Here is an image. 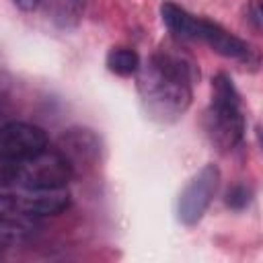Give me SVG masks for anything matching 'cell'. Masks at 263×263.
<instances>
[{
	"instance_id": "cell-8",
	"label": "cell",
	"mask_w": 263,
	"mask_h": 263,
	"mask_svg": "<svg viewBox=\"0 0 263 263\" xmlns=\"http://www.w3.org/2000/svg\"><path fill=\"white\" fill-rule=\"evenodd\" d=\"M62 156L70 162L72 171L84 166V164H92L99 156V138L90 132V129H68L62 134L60 144H58Z\"/></svg>"
},
{
	"instance_id": "cell-6",
	"label": "cell",
	"mask_w": 263,
	"mask_h": 263,
	"mask_svg": "<svg viewBox=\"0 0 263 263\" xmlns=\"http://www.w3.org/2000/svg\"><path fill=\"white\" fill-rule=\"evenodd\" d=\"M70 205V193L66 187L58 189H23V193L12 195V212L25 214L29 218L58 216Z\"/></svg>"
},
{
	"instance_id": "cell-14",
	"label": "cell",
	"mask_w": 263,
	"mask_h": 263,
	"mask_svg": "<svg viewBox=\"0 0 263 263\" xmlns=\"http://www.w3.org/2000/svg\"><path fill=\"white\" fill-rule=\"evenodd\" d=\"M247 18L253 23V27L255 29H259L261 27V6H259V2L255 0V2H251V6L247 8Z\"/></svg>"
},
{
	"instance_id": "cell-4",
	"label": "cell",
	"mask_w": 263,
	"mask_h": 263,
	"mask_svg": "<svg viewBox=\"0 0 263 263\" xmlns=\"http://www.w3.org/2000/svg\"><path fill=\"white\" fill-rule=\"evenodd\" d=\"M220 179L222 175L216 164H205L191 177V181L181 191L177 203V216L181 224L195 226L203 218L220 187Z\"/></svg>"
},
{
	"instance_id": "cell-10",
	"label": "cell",
	"mask_w": 263,
	"mask_h": 263,
	"mask_svg": "<svg viewBox=\"0 0 263 263\" xmlns=\"http://www.w3.org/2000/svg\"><path fill=\"white\" fill-rule=\"evenodd\" d=\"M160 18L162 23L166 25V29L181 37V39H191L193 35V25H195V16L189 14L183 6L171 2V0H164L160 4Z\"/></svg>"
},
{
	"instance_id": "cell-15",
	"label": "cell",
	"mask_w": 263,
	"mask_h": 263,
	"mask_svg": "<svg viewBox=\"0 0 263 263\" xmlns=\"http://www.w3.org/2000/svg\"><path fill=\"white\" fill-rule=\"evenodd\" d=\"M39 2H41V0H14V4H16L21 10H25V12L35 10V8L39 6Z\"/></svg>"
},
{
	"instance_id": "cell-2",
	"label": "cell",
	"mask_w": 263,
	"mask_h": 263,
	"mask_svg": "<svg viewBox=\"0 0 263 263\" xmlns=\"http://www.w3.org/2000/svg\"><path fill=\"white\" fill-rule=\"evenodd\" d=\"M205 132L212 144L222 152L236 148L245 136L240 95L232 78L224 72L216 74L212 80V103L205 111Z\"/></svg>"
},
{
	"instance_id": "cell-5",
	"label": "cell",
	"mask_w": 263,
	"mask_h": 263,
	"mask_svg": "<svg viewBox=\"0 0 263 263\" xmlns=\"http://www.w3.org/2000/svg\"><path fill=\"white\" fill-rule=\"evenodd\" d=\"M47 148V136L41 127L12 121L0 127V162L12 164L31 158Z\"/></svg>"
},
{
	"instance_id": "cell-11",
	"label": "cell",
	"mask_w": 263,
	"mask_h": 263,
	"mask_svg": "<svg viewBox=\"0 0 263 263\" xmlns=\"http://www.w3.org/2000/svg\"><path fill=\"white\" fill-rule=\"evenodd\" d=\"M109 72L117 74V76H132L140 70V55L136 49L132 47H113L109 53H107V60H105Z\"/></svg>"
},
{
	"instance_id": "cell-7",
	"label": "cell",
	"mask_w": 263,
	"mask_h": 263,
	"mask_svg": "<svg viewBox=\"0 0 263 263\" xmlns=\"http://www.w3.org/2000/svg\"><path fill=\"white\" fill-rule=\"evenodd\" d=\"M191 39L203 41L216 53H220L224 58H232V60H245L249 55V51H251L249 45L240 37H236L234 33L226 31L222 25H218V23H214L210 18H201V16H195Z\"/></svg>"
},
{
	"instance_id": "cell-12",
	"label": "cell",
	"mask_w": 263,
	"mask_h": 263,
	"mask_svg": "<svg viewBox=\"0 0 263 263\" xmlns=\"http://www.w3.org/2000/svg\"><path fill=\"white\" fill-rule=\"evenodd\" d=\"M84 10V0H53V18L60 27H74Z\"/></svg>"
},
{
	"instance_id": "cell-3",
	"label": "cell",
	"mask_w": 263,
	"mask_h": 263,
	"mask_svg": "<svg viewBox=\"0 0 263 263\" xmlns=\"http://www.w3.org/2000/svg\"><path fill=\"white\" fill-rule=\"evenodd\" d=\"M6 179L18 189H58L66 187L74 171L60 150H41L39 154L8 164Z\"/></svg>"
},
{
	"instance_id": "cell-9",
	"label": "cell",
	"mask_w": 263,
	"mask_h": 263,
	"mask_svg": "<svg viewBox=\"0 0 263 263\" xmlns=\"http://www.w3.org/2000/svg\"><path fill=\"white\" fill-rule=\"evenodd\" d=\"M37 230L39 226L33 222V218L18 212L8 214V210H0V249L27 242Z\"/></svg>"
},
{
	"instance_id": "cell-1",
	"label": "cell",
	"mask_w": 263,
	"mask_h": 263,
	"mask_svg": "<svg viewBox=\"0 0 263 263\" xmlns=\"http://www.w3.org/2000/svg\"><path fill=\"white\" fill-rule=\"evenodd\" d=\"M138 90L146 111L158 121L183 117L193 99V84L199 78L195 62L173 49H158L136 72Z\"/></svg>"
},
{
	"instance_id": "cell-13",
	"label": "cell",
	"mask_w": 263,
	"mask_h": 263,
	"mask_svg": "<svg viewBox=\"0 0 263 263\" xmlns=\"http://www.w3.org/2000/svg\"><path fill=\"white\" fill-rule=\"evenodd\" d=\"M251 197H253L251 187H247V185L240 183V185H234V187L228 189V193H226V205H230L232 210H242V208H247L251 203Z\"/></svg>"
}]
</instances>
